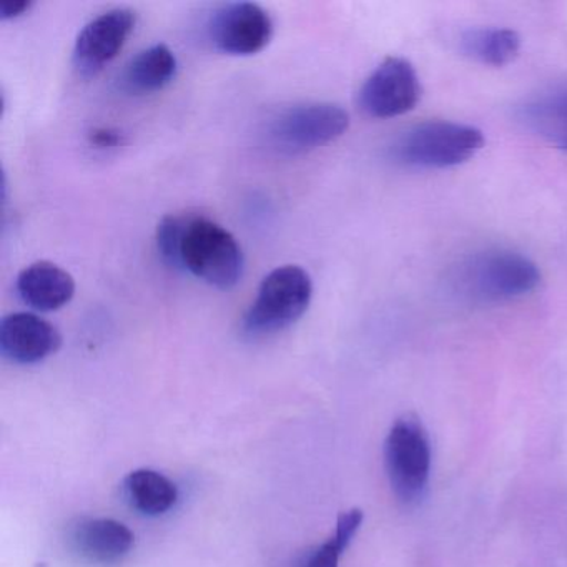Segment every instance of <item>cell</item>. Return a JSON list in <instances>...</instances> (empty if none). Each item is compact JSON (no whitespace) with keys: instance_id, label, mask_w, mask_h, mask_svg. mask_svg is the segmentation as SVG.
I'll return each mask as SVG.
<instances>
[{"instance_id":"cell-1","label":"cell","mask_w":567,"mask_h":567,"mask_svg":"<svg viewBox=\"0 0 567 567\" xmlns=\"http://www.w3.org/2000/svg\"><path fill=\"white\" fill-rule=\"evenodd\" d=\"M534 261L511 250H486L456 265L447 278L451 293L473 305L503 303L530 293L539 285Z\"/></svg>"},{"instance_id":"cell-2","label":"cell","mask_w":567,"mask_h":567,"mask_svg":"<svg viewBox=\"0 0 567 567\" xmlns=\"http://www.w3.org/2000/svg\"><path fill=\"white\" fill-rule=\"evenodd\" d=\"M181 268L217 290H231L244 277V250L237 238L205 217L187 218L181 245Z\"/></svg>"},{"instance_id":"cell-3","label":"cell","mask_w":567,"mask_h":567,"mask_svg":"<svg viewBox=\"0 0 567 567\" xmlns=\"http://www.w3.org/2000/svg\"><path fill=\"white\" fill-rule=\"evenodd\" d=\"M313 281L298 265L275 268L261 281L257 298L244 317L248 337H268L297 323L310 307Z\"/></svg>"},{"instance_id":"cell-4","label":"cell","mask_w":567,"mask_h":567,"mask_svg":"<svg viewBox=\"0 0 567 567\" xmlns=\"http://www.w3.org/2000/svg\"><path fill=\"white\" fill-rule=\"evenodd\" d=\"M483 147L480 128L454 122H424L394 142L391 157L404 167L431 171L457 167Z\"/></svg>"},{"instance_id":"cell-5","label":"cell","mask_w":567,"mask_h":567,"mask_svg":"<svg viewBox=\"0 0 567 567\" xmlns=\"http://www.w3.org/2000/svg\"><path fill=\"white\" fill-rule=\"evenodd\" d=\"M348 127L350 115L340 105H295L270 122L267 144L277 154L297 157L337 141Z\"/></svg>"},{"instance_id":"cell-6","label":"cell","mask_w":567,"mask_h":567,"mask_svg":"<svg viewBox=\"0 0 567 567\" xmlns=\"http://www.w3.org/2000/svg\"><path fill=\"white\" fill-rule=\"evenodd\" d=\"M384 467L398 499L414 503L423 496L430 481L431 446L420 417L404 414L394 421L384 440Z\"/></svg>"},{"instance_id":"cell-7","label":"cell","mask_w":567,"mask_h":567,"mask_svg":"<svg viewBox=\"0 0 567 567\" xmlns=\"http://www.w3.org/2000/svg\"><path fill=\"white\" fill-rule=\"evenodd\" d=\"M208 39L217 51L228 55H255L274 38V21L261 6L234 2L224 6L208 22Z\"/></svg>"},{"instance_id":"cell-8","label":"cell","mask_w":567,"mask_h":567,"mask_svg":"<svg viewBox=\"0 0 567 567\" xmlns=\"http://www.w3.org/2000/svg\"><path fill=\"white\" fill-rule=\"evenodd\" d=\"M421 84L410 62L390 58L378 65L360 91V107L373 118H393L416 107Z\"/></svg>"},{"instance_id":"cell-9","label":"cell","mask_w":567,"mask_h":567,"mask_svg":"<svg viewBox=\"0 0 567 567\" xmlns=\"http://www.w3.org/2000/svg\"><path fill=\"white\" fill-rule=\"evenodd\" d=\"M137 24V16L131 9H112L92 19L79 32L74 45V65L82 75H97L111 64L127 44Z\"/></svg>"},{"instance_id":"cell-10","label":"cell","mask_w":567,"mask_h":567,"mask_svg":"<svg viewBox=\"0 0 567 567\" xmlns=\"http://www.w3.org/2000/svg\"><path fill=\"white\" fill-rule=\"evenodd\" d=\"M62 337L54 324L28 311L11 313L0 323V350L18 364H34L61 348Z\"/></svg>"},{"instance_id":"cell-11","label":"cell","mask_w":567,"mask_h":567,"mask_svg":"<svg viewBox=\"0 0 567 567\" xmlns=\"http://www.w3.org/2000/svg\"><path fill=\"white\" fill-rule=\"evenodd\" d=\"M135 536L124 523L107 517L84 519L72 530V546L89 563L112 566L121 563L132 547Z\"/></svg>"},{"instance_id":"cell-12","label":"cell","mask_w":567,"mask_h":567,"mask_svg":"<svg viewBox=\"0 0 567 567\" xmlns=\"http://www.w3.org/2000/svg\"><path fill=\"white\" fill-rule=\"evenodd\" d=\"M19 297L42 313L61 310L75 295V280L68 270L52 261H35L19 274Z\"/></svg>"},{"instance_id":"cell-13","label":"cell","mask_w":567,"mask_h":567,"mask_svg":"<svg viewBox=\"0 0 567 567\" xmlns=\"http://www.w3.org/2000/svg\"><path fill=\"white\" fill-rule=\"evenodd\" d=\"M519 121L537 137L567 152V85L540 92L524 102Z\"/></svg>"},{"instance_id":"cell-14","label":"cell","mask_w":567,"mask_h":567,"mask_svg":"<svg viewBox=\"0 0 567 567\" xmlns=\"http://www.w3.org/2000/svg\"><path fill=\"white\" fill-rule=\"evenodd\" d=\"M178 62L168 45L155 44L138 52L121 78V85L127 94L148 95L164 91L177 75Z\"/></svg>"},{"instance_id":"cell-15","label":"cell","mask_w":567,"mask_h":567,"mask_svg":"<svg viewBox=\"0 0 567 567\" xmlns=\"http://www.w3.org/2000/svg\"><path fill=\"white\" fill-rule=\"evenodd\" d=\"M125 496L138 513L162 516L178 499V489L167 476L154 470H135L125 477Z\"/></svg>"},{"instance_id":"cell-16","label":"cell","mask_w":567,"mask_h":567,"mask_svg":"<svg viewBox=\"0 0 567 567\" xmlns=\"http://www.w3.org/2000/svg\"><path fill=\"white\" fill-rule=\"evenodd\" d=\"M461 51L489 68H504L519 54L520 38L511 29L480 28L463 32L460 39Z\"/></svg>"},{"instance_id":"cell-17","label":"cell","mask_w":567,"mask_h":567,"mask_svg":"<svg viewBox=\"0 0 567 567\" xmlns=\"http://www.w3.org/2000/svg\"><path fill=\"white\" fill-rule=\"evenodd\" d=\"M187 218L168 215L158 224L157 248L165 264L172 268H181V245Z\"/></svg>"},{"instance_id":"cell-18","label":"cell","mask_w":567,"mask_h":567,"mask_svg":"<svg viewBox=\"0 0 567 567\" xmlns=\"http://www.w3.org/2000/svg\"><path fill=\"white\" fill-rule=\"evenodd\" d=\"M344 549H347V546L341 544L337 537L331 536L327 543L305 554L303 559L298 563L297 567H338Z\"/></svg>"},{"instance_id":"cell-19","label":"cell","mask_w":567,"mask_h":567,"mask_svg":"<svg viewBox=\"0 0 567 567\" xmlns=\"http://www.w3.org/2000/svg\"><path fill=\"white\" fill-rule=\"evenodd\" d=\"M363 511L358 509V507L344 511L338 516L337 530H334L333 536L344 546H350L351 540L361 527V523H363Z\"/></svg>"},{"instance_id":"cell-20","label":"cell","mask_w":567,"mask_h":567,"mask_svg":"<svg viewBox=\"0 0 567 567\" xmlns=\"http://www.w3.org/2000/svg\"><path fill=\"white\" fill-rule=\"evenodd\" d=\"M89 141L97 148H112L121 144L122 135L121 132L114 131V128H95L89 135Z\"/></svg>"},{"instance_id":"cell-21","label":"cell","mask_w":567,"mask_h":567,"mask_svg":"<svg viewBox=\"0 0 567 567\" xmlns=\"http://www.w3.org/2000/svg\"><path fill=\"white\" fill-rule=\"evenodd\" d=\"M32 2L29 0H19V2H6L0 8V18L2 21H14V19L22 18V16L28 14L32 9Z\"/></svg>"}]
</instances>
